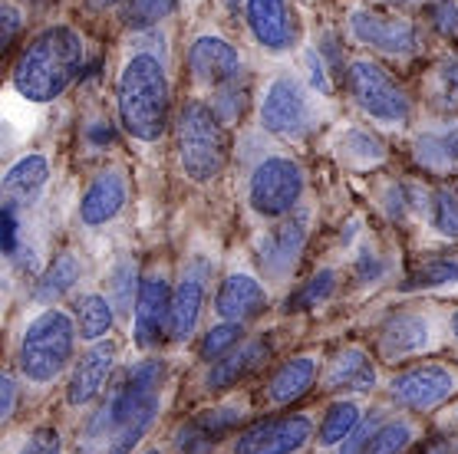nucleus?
<instances>
[{
    "instance_id": "obj_29",
    "label": "nucleus",
    "mask_w": 458,
    "mask_h": 454,
    "mask_svg": "<svg viewBox=\"0 0 458 454\" xmlns=\"http://www.w3.org/2000/svg\"><path fill=\"white\" fill-rule=\"evenodd\" d=\"M458 283V257H436L426 260L416 273L403 283V290H438V287H455Z\"/></svg>"
},
{
    "instance_id": "obj_3",
    "label": "nucleus",
    "mask_w": 458,
    "mask_h": 454,
    "mask_svg": "<svg viewBox=\"0 0 458 454\" xmlns=\"http://www.w3.org/2000/svg\"><path fill=\"white\" fill-rule=\"evenodd\" d=\"M168 76L165 66L152 53L129 56L115 83L119 122L139 142H158L168 129Z\"/></svg>"
},
{
    "instance_id": "obj_7",
    "label": "nucleus",
    "mask_w": 458,
    "mask_h": 454,
    "mask_svg": "<svg viewBox=\"0 0 458 454\" xmlns=\"http://www.w3.org/2000/svg\"><path fill=\"white\" fill-rule=\"evenodd\" d=\"M346 86L353 93L356 105L363 109L369 119L383 125H403L412 115V103H409L406 89L369 60H356L346 70Z\"/></svg>"
},
{
    "instance_id": "obj_26",
    "label": "nucleus",
    "mask_w": 458,
    "mask_h": 454,
    "mask_svg": "<svg viewBox=\"0 0 458 454\" xmlns=\"http://www.w3.org/2000/svg\"><path fill=\"white\" fill-rule=\"evenodd\" d=\"M80 273H83L80 260H76L73 254H60V257L53 260V267L43 273L40 283H37V299H40V303H56V299H63L76 287Z\"/></svg>"
},
{
    "instance_id": "obj_13",
    "label": "nucleus",
    "mask_w": 458,
    "mask_h": 454,
    "mask_svg": "<svg viewBox=\"0 0 458 454\" xmlns=\"http://www.w3.org/2000/svg\"><path fill=\"white\" fill-rule=\"evenodd\" d=\"M244 17L267 53H291L297 46V17L287 0H244Z\"/></svg>"
},
{
    "instance_id": "obj_35",
    "label": "nucleus",
    "mask_w": 458,
    "mask_h": 454,
    "mask_svg": "<svg viewBox=\"0 0 458 454\" xmlns=\"http://www.w3.org/2000/svg\"><path fill=\"white\" fill-rule=\"evenodd\" d=\"M428 217L442 238H458V198L452 191H436L428 201Z\"/></svg>"
},
{
    "instance_id": "obj_18",
    "label": "nucleus",
    "mask_w": 458,
    "mask_h": 454,
    "mask_svg": "<svg viewBox=\"0 0 458 454\" xmlns=\"http://www.w3.org/2000/svg\"><path fill=\"white\" fill-rule=\"evenodd\" d=\"M264 307H267V290L250 273H231L221 280L218 293H215V313L231 323L250 320V316L264 313Z\"/></svg>"
},
{
    "instance_id": "obj_17",
    "label": "nucleus",
    "mask_w": 458,
    "mask_h": 454,
    "mask_svg": "<svg viewBox=\"0 0 458 454\" xmlns=\"http://www.w3.org/2000/svg\"><path fill=\"white\" fill-rule=\"evenodd\" d=\"M241 418H244V408H211V412H201L199 418H191L188 425H182L175 434V448L178 454H211V448L231 432L238 428Z\"/></svg>"
},
{
    "instance_id": "obj_41",
    "label": "nucleus",
    "mask_w": 458,
    "mask_h": 454,
    "mask_svg": "<svg viewBox=\"0 0 458 454\" xmlns=\"http://www.w3.org/2000/svg\"><path fill=\"white\" fill-rule=\"evenodd\" d=\"M386 273V264L379 257H376L373 250H369V254H360V257H356V277L363 280V283H376V280L383 277Z\"/></svg>"
},
{
    "instance_id": "obj_50",
    "label": "nucleus",
    "mask_w": 458,
    "mask_h": 454,
    "mask_svg": "<svg viewBox=\"0 0 458 454\" xmlns=\"http://www.w3.org/2000/svg\"><path fill=\"white\" fill-rule=\"evenodd\" d=\"M146 454H162V451H146Z\"/></svg>"
},
{
    "instance_id": "obj_24",
    "label": "nucleus",
    "mask_w": 458,
    "mask_h": 454,
    "mask_svg": "<svg viewBox=\"0 0 458 454\" xmlns=\"http://www.w3.org/2000/svg\"><path fill=\"white\" fill-rule=\"evenodd\" d=\"M376 385V369L363 349L340 352L327 372V389H350V392H369Z\"/></svg>"
},
{
    "instance_id": "obj_39",
    "label": "nucleus",
    "mask_w": 458,
    "mask_h": 454,
    "mask_svg": "<svg viewBox=\"0 0 458 454\" xmlns=\"http://www.w3.org/2000/svg\"><path fill=\"white\" fill-rule=\"evenodd\" d=\"M17 201H7L4 205V254L7 257H13L17 254V231H21V224H17Z\"/></svg>"
},
{
    "instance_id": "obj_15",
    "label": "nucleus",
    "mask_w": 458,
    "mask_h": 454,
    "mask_svg": "<svg viewBox=\"0 0 458 454\" xmlns=\"http://www.w3.org/2000/svg\"><path fill=\"white\" fill-rule=\"evenodd\" d=\"M168 307H172V290L165 277H146L136 290V326L132 340L139 349H152L162 332H168Z\"/></svg>"
},
{
    "instance_id": "obj_42",
    "label": "nucleus",
    "mask_w": 458,
    "mask_h": 454,
    "mask_svg": "<svg viewBox=\"0 0 458 454\" xmlns=\"http://www.w3.org/2000/svg\"><path fill=\"white\" fill-rule=\"evenodd\" d=\"M307 66H310V86H313V89L330 93V80H327V66H323L320 53H317V50L307 53Z\"/></svg>"
},
{
    "instance_id": "obj_44",
    "label": "nucleus",
    "mask_w": 458,
    "mask_h": 454,
    "mask_svg": "<svg viewBox=\"0 0 458 454\" xmlns=\"http://www.w3.org/2000/svg\"><path fill=\"white\" fill-rule=\"evenodd\" d=\"M136 277V267H132V264H129V260H125V264H119V267H115V273H113V287L119 290V299H123V303H129V290H125V280H132Z\"/></svg>"
},
{
    "instance_id": "obj_30",
    "label": "nucleus",
    "mask_w": 458,
    "mask_h": 454,
    "mask_svg": "<svg viewBox=\"0 0 458 454\" xmlns=\"http://www.w3.org/2000/svg\"><path fill=\"white\" fill-rule=\"evenodd\" d=\"M340 156L353 165H379L386 158V148L376 135L363 132V129H350L340 139Z\"/></svg>"
},
{
    "instance_id": "obj_37",
    "label": "nucleus",
    "mask_w": 458,
    "mask_h": 454,
    "mask_svg": "<svg viewBox=\"0 0 458 454\" xmlns=\"http://www.w3.org/2000/svg\"><path fill=\"white\" fill-rule=\"evenodd\" d=\"M60 448H63V444H60V432L47 425V428H37V432H33L27 441H23V448L17 454H60Z\"/></svg>"
},
{
    "instance_id": "obj_28",
    "label": "nucleus",
    "mask_w": 458,
    "mask_h": 454,
    "mask_svg": "<svg viewBox=\"0 0 458 454\" xmlns=\"http://www.w3.org/2000/svg\"><path fill=\"white\" fill-rule=\"evenodd\" d=\"M360 405L356 402H334L327 408L320 422V444L323 448H334V444H344L350 434L356 432L360 425Z\"/></svg>"
},
{
    "instance_id": "obj_5",
    "label": "nucleus",
    "mask_w": 458,
    "mask_h": 454,
    "mask_svg": "<svg viewBox=\"0 0 458 454\" xmlns=\"http://www.w3.org/2000/svg\"><path fill=\"white\" fill-rule=\"evenodd\" d=\"M76 349V326L63 310H43L33 316L21 340V372L37 385H47L60 375Z\"/></svg>"
},
{
    "instance_id": "obj_43",
    "label": "nucleus",
    "mask_w": 458,
    "mask_h": 454,
    "mask_svg": "<svg viewBox=\"0 0 458 454\" xmlns=\"http://www.w3.org/2000/svg\"><path fill=\"white\" fill-rule=\"evenodd\" d=\"M0 418H11L13 415V402H17V385H13V379L11 375H4L0 379Z\"/></svg>"
},
{
    "instance_id": "obj_38",
    "label": "nucleus",
    "mask_w": 458,
    "mask_h": 454,
    "mask_svg": "<svg viewBox=\"0 0 458 454\" xmlns=\"http://www.w3.org/2000/svg\"><path fill=\"white\" fill-rule=\"evenodd\" d=\"M432 23H436V30L442 33V37H455L458 33V4L442 0L436 11H432Z\"/></svg>"
},
{
    "instance_id": "obj_48",
    "label": "nucleus",
    "mask_w": 458,
    "mask_h": 454,
    "mask_svg": "<svg viewBox=\"0 0 458 454\" xmlns=\"http://www.w3.org/2000/svg\"><path fill=\"white\" fill-rule=\"evenodd\" d=\"M452 332H455V340H458V313L452 316Z\"/></svg>"
},
{
    "instance_id": "obj_32",
    "label": "nucleus",
    "mask_w": 458,
    "mask_h": 454,
    "mask_svg": "<svg viewBox=\"0 0 458 454\" xmlns=\"http://www.w3.org/2000/svg\"><path fill=\"white\" fill-rule=\"evenodd\" d=\"M172 11H175V0H129L125 23L132 30H146V27H156L158 21H165Z\"/></svg>"
},
{
    "instance_id": "obj_14",
    "label": "nucleus",
    "mask_w": 458,
    "mask_h": 454,
    "mask_svg": "<svg viewBox=\"0 0 458 454\" xmlns=\"http://www.w3.org/2000/svg\"><path fill=\"white\" fill-rule=\"evenodd\" d=\"M188 70L191 76L205 86H221L234 83L244 70V63H241V53L231 46L228 40H221L215 33H205L199 40L191 43V50H188Z\"/></svg>"
},
{
    "instance_id": "obj_1",
    "label": "nucleus",
    "mask_w": 458,
    "mask_h": 454,
    "mask_svg": "<svg viewBox=\"0 0 458 454\" xmlns=\"http://www.w3.org/2000/svg\"><path fill=\"white\" fill-rule=\"evenodd\" d=\"M162 379H165V366L158 359L136 362L132 369H125L119 385L109 389L103 408L89 422V441L103 444L106 454L132 451L158 418Z\"/></svg>"
},
{
    "instance_id": "obj_10",
    "label": "nucleus",
    "mask_w": 458,
    "mask_h": 454,
    "mask_svg": "<svg viewBox=\"0 0 458 454\" xmlns=\"http://www.w3.org/2000/svg\"><path fill=\"white\" fill-rule=\"evenodd\" d=\"M313 425L303 415H287V418H271L260 422L248 432L238 434L234 454H297L310 441Z\"/></svg>"
},
{
    "instance_id": "obj_47",
    "label": "nucleus",
    "mask_w": 458,
    "mask_h": 454,
    "mask_svg": "<svg viewBox=\"0 0 458 454\" xmlns=\"http://www.w3.org/2000/svg\"><path fill=\"white\" fill-rule=\"evenodd\" d=\"M123 0H89V7H96V11H109V7H119Z\"/></svg>"
},
{
    "instance_id": "obj_46",
    "label": "nucleus",
    "mask_w": 458,
    "mask_h": 454,
    "mask_svg": "<svg viewBox=\"0 0 458 454\" xmlns=\"http://www.w3.org/2000/svg\"><path fill=\"white\" fill-rule=\"evenodd\" d=\"M445 145H448V162H452V165H458V129L445 132Z\"/></svg>"
},
{
    "instance_id": "obj_21",
    "label": "nucleus",
    "mask_w": 458,
    "mask_h": 454,
    "mask_svg": "<svg viewBox=\"0 0 458 454\" xmlns=\"http://www.w3.org/2000/svg\"><path fill=\"white\" fill-rule=\"evenodd\" d=\"M201 307H205V283L201 277L188 273L175 290H172V307H168V340L185 342L201 320Z\"/></svg>"
},
{
    "instance_id": "obj_34",
    "label": "nucleus",
    "mask_w": 458,
    "mask_h": 454,
    "mask_svg": "<svg viewBox=\"0 0 458 454\" xmlns=\"http://www.w3.org/2000/svg\"><path fill=\"white\" fill-rule=\"evenodd\" d=\"M432 99L442 113H458V56L442 63L432 80Z\"/></svg>"
},
{
    "instance_id": "obj_33",
    "label": "nucleus",
    "mask_w": 458,
    "mask_h": 454,
    "mask_svg": "<svg viewBox=\"0 0 458 454\" xmlns=\"http://www.w3.org/2000/svg\"><path fill=\"white\" fill-rule=\"evenodd\" d=\"M241 323H218V326H211L208 332H205V340H201V359H221V356H228L234 346L241 342Z\"/></svg>"
},
{
    "instance_id": "obj_22",
    "label": "nucleus",
    "mask_w": 458,
    "mask_h": 454,
    "mask_svg": "<svg viewBox=\"0 0 458 454\" xmlns=\"http://www.w3.org/2000/svg\"><path fill=\"white\" fill-rule=\"evenodd\" d=\"M267 359H271V342L267 340L244 342L241 349L228 352L225 359L215 362V369L208 372V389H231L241 379H248L250 372H258Z\"/></svg>"
},
{
    "instance_id": "obj_23",
    "label": "nucleus",
    "mask_w": 458,
    "mask_h": 454,
    "mask_svg": "<svg viewBox=\"0 0 458 454\" xmlns=\"http://www.w3.org/2000/svg\"><path fill=\"white\" fill-rule=\"evenodd\" d=\"M317 379V359L310 356H297V359L284 362L281 369L271 375V383H267V399L274 405H287L293 399H301L307 389L313 385Z\"/></svg>"
},
{
    "instance_id": "obj_31",
    "label": "nucleus",
    "mask_w": 458,
    "mask_h": 454,
    "mask_svg": "<svg viewBox=\"0 0 458 454\" xmlns=\"http://www.w3.org/2000/svg\"><path fill=\"white\" fill-rule=\"evenodd\" d=\"M412 438H416V428L409 422H386L379 432L373 434V441L366 444L363 454H403L412 444Z\"/></svg>"
},
{
    "instance_id": "obj_27",
    "label": "nucleus",
    "mask_w": 458,
    "mask_h": 454,
    "mask_svg": "<svg viewBox=\"0 0 458 454\" xmlns=\"http://www.w3.org/2000/svg\"><path fill=\"white\" fill-rule=\"evenodd\" d=\"M76 316H80V336L86 342H99L113 332V303L103 293H86L80 299V313Z\"/></svg>"
},
{
    "instance_id": "obj_40",
    "label": "nucleus",
    "mask_w": 458,
    "mask_h": 454,
    "mask_svg": "<svg viewBox=\"0 0 458 454\" xmlns=\"http://www.w3.org/2000/svg\"><path fill=\"white\" fill-rule=\"evenodd\" d=\"M379 428H383V425H376V422H366L363 428H360V425H356V432L350 434V438H346L344 441V448H340V454H363V448L369 441H373V434L379 432Z\"/></svg>"
},
{
    "instance_id": "obj_20",
    "label": "nucleus",
    "mask_w": 458,
    "mask_h": 454,
    "mask_svg": "<svg viewBox=\"0 0 458 454\" xmlns=\"http://www.w3.org/2000/svg\"><path fill=\"white\" fill-rule=\"evenodd\" d=\"M125 178L119 172H99L93 178V185L83 191L80 201V221L86 227H99L106 221H113L125 205Z\"/></svg>"
},
{
    "instance_id": "obj_12",
    "label": "nucleus",
    "mask_w": 458,
    "mask_h": 454,
    "mask_svg": "<svg viewBox=\"0 0 458 454\" xmlns=\"http://www.w3.org/2000/svg\"><path fill=\"white\" fill-rule=\"evenodd\" d=\"M307 214H297L284 224L271 227L264 238L258 240V257H260V270L267 273L271 280H287L291 270L297 267V260L303 254V244H307Z\"/></svg>"
},
{
    "instance_id": "obj_8",
    "label": "nucleus",
    "mask_w": 458,
    "mask_h": 454,
    "mask_svg": "<svg viewBox=\"0 0 458 454\" xmlns=\"http://www.w3.org/2000/svg\"><path fill=\"white\" fill-rule=\"evenodd\" d=\"M303 195V172L287 156L264 158L248 181V201L260 217L291 214Z\"/></svg>"
},
{
    "instance_id": "obj_16",
    "label": "nucleus",
    "mask_w": 458,
    "mask_h": 454,
    "mask_svg": "<svg viewBox=\"0 0 458 454\" xmlns=\"http://www.w3.org/2000/svg\"><path fill=\"white\" fill-rule=\"evenodd\" d=\"M115 366V346L113 342H96L93 349H86L76 362L70 385H66V402L70 405H89L96 395L103 392L109 383V372Z\"/></svg>"
},
{
    "instance_id": "obj_49",
    "label": "nucleus",
    "mask_w": 458,
    "mask_h": 454,
    "mask_svg": "<svg viewBox=\"0 0 458 454\" xmlns=\"http://www.w3.org/2000/svg\"><path fill=\"white\" fill-rule=\"evenodd\" d=\"M238 4H241V0H228V7H238Z\"/></svg>"
},
{
    "instance_id": "obj_19",
    "label": "nucleus",
    "mask_w": 458,
    "mask_h": 454,
    "mask_svg": "<svg viewBox=\"0 0 458 454\" xmlns=\"http://www.w3.org/2000/svg\"><path fill=\"white\" fill-rule=\"evenodd\" d=\"M379 346L386 359H406L432 346V323L422 313H399L389 316L379 330Z\"/></svg>"
},
{
    "instance_id": "obj_45",
    "label": "nucleus",
    "mask_w": 458,
    "mask_h": 454,
    "mask_svg": "<svg viewBox=\"0 0 458 454\" xmlns=\"http://www.w3.org/2000/svg\"><path fill=\"white\" fill-rule=\"evenodd\" d=\"M17 27H21V13L13 11V7H4V43H7V46H11Z\"/></svg>"
},
{
    "instance_id": "obj_2",
    "label": "nucleus",
    "mask_w": 458,
    "mask_h": 454,
    "mask_svg": "<svg viewBox=\"0 0 458 454\" xmlns=\"http://www.w3.org/2000/svg\"><path fill=\"white\" fill-rule=\"evenodd\" d=\"M83 60V37L73 27H50L21 53L13 66V89L30 103H53L73 86Z\"/></svg>"
},
{
    "instance_id": "obj_4",
    "label": "nucleus",
    "mask_w": 458,
    "mask_h": 454,
    "mask_svg": "<svg viewBox=\"0 0 458 454\" xmlns=\"http://www.w3.org/2000/svg\"><path fill=\"white\" fill-rule=\"evenodd\" d=\"M228 129L215 105L191 99L178 115V162L191 181H211L228 165Z\"/></svg>"
},
{
    "instance_id": "obj_25",
    "label": "nucleus",
    "mask_w": 458,
    "mask_h": 454,
    "mask_svg": "<svg viewBox=\"0 0 458 454\" xmlns=\"http://www.w3.org/2000/svg\"><path fill=\"white\" fill-rule=\"evenodd\" d=\"M50 178V162L43 156H23L21 162H13L4 175V191L7 198H21V201H30Z\"/></svg>"
},
{
    "instance_id": "obj_36",
    "label": "nucleus",
    "mask_w": 458,
    "mask_h": 454,
    "mask_svg": "<svg viewBox=\"0 0 458 454\" xmlns=\"http://www.w3.org/2000/svg\"><path fill=\"white\" fill-rule=\"evenodd\" d=\"M336 290V273L334 270H320L313 280H307V287L293 297V307L291 310H307V307H317V303H323V299L330 297Z\"/></svg>"
},
{
    "instance_id": "obj_11",
    "label": "nucleus",
    "mask_w": 458,
    "mask_h": 454,
    "mask_svg": "<svg viewBox=\"0 0 458 454\" xmlns=\"http://www.w3.org/2000/svg\"><path fill=\"white\" fill-rule=\"evenodd\" d=\"M350 33L356 43L386 56H409L416 50V27L406 17H383L373 11H356L350 17Z\"/></svg>"
},
{
    "instance_id": "obj_9",
    "label": "nucleus",
    "mask_w": 458,
    "mask_h": 454,
    "mask_svg": "<svg viewBox=\"0 0 458 454\" xmlns=\"http://www.w3.org/2000/svg\"><path fill=\"white\" fill-rule=\"evenodd\" d=\"M455 372L445 369V366H412V369L399 372L396 379L389 383V392L399 405L406 408H416V412H426V408H436L455 392Z\"/></svg>"
},
{
    "instance_id": "obj_6",
    "label": "nucleus",
    "mask_w": 458,
    "mask_h": 454,
    "mask_svg": "<svg viewBox=\"0 0 458 454\" xmlns=\"http://www.w3.org/2000/svg\"><path fill=\"white\" fill-rule=\"evenodd\" d=\"M313 96L310 89L291 76L281 72L264 86L260 96V129L277 139H303L313 129Z\"/></svg>"
}]
</instances>
